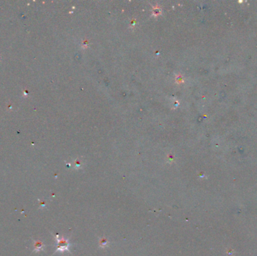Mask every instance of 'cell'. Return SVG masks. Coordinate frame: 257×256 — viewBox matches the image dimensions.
Segmentation results:
<instances>
[{
	"instance_id": "1",
	"label": "cell",
	"mask_w": 257,
	"mask_h": 256,
	"mask_svg": "<svg viewBox=\"0 0 257 256\" xmlns=\"http://www.w3.org/2000/svg\"><path fill=\"white\" fill-rule=\"evenodd\" d=\"M44 247H45V245L41 241H39V240L34 241V249L36 252H39V251L42 250V249H44Z\"/></svg>"
},
{
	"instance_id": "2",
	"label": "cell",
	"mask_w": 257,
	"mask_h": 256,
	"mask_svg": "<svg viewBox=\"0 0 257 256\" xmlns=\"http://www.w3.org/2000/svg\"><path fill=\"white\" fill-rule=\"evenodd\" d=\"M65 249H67V242L65 240H59V247L57 250H65Z\"/></svg>"
}]
</instances>
